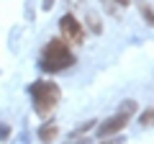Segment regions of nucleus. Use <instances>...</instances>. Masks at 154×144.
<instances>
[{
	"mask_svg": "<svg viewBox=\"0 0 154 144\" xmlns=\"http://www.w3.org/2000/svg\"><path fill=\"white\" fill-rule=\"evenodd\" d=\"M75 64V57H72V49L64 39H51L49 44L44 46V54H41V70L46 72H59L67 70V67Z\"/></svg>",
	"mask_w": 154,
	"mask_h": 144,
	"instance_id": "obj_1",
	"label": "nucleus"
},
{
	"mask_svg": "<svg viewBox=\"0 0 154 144\" xmlns=\"http://www.w3.org/2000/svg\"><path fill=\"white\" fill-rule=\"evenodd\" d=\"M31 98H33V108H36L38 116H49L59 105V85L51 83V80H38V83L31 85Z\"/></svg>",
	"mask_w": 154,
	"mask_h": 144,
	"instance_id": "obj_2",
	"label": "nucleus"
},
{
	"mask_svg": "<svg viewBox=\"0 0 154 144\" xmlns=\"http://www.w3.org/2000/svg\"><path fill=\"white\" fill-rule=\"evenodd\" d=\"M59 31H62V39L67 41V44H82L85 41V28L80 26V21H77L72 13H67V16L59 18Z\"/></svg>",
	"mask_w": 154,
	"mask_h": 144,
	"instance_id": "obj_3",
	"label": "nucleus"
},
{
	"mask_svg": "<svg viewBox=\"0 0 154 144\" xmlns=\"http://www.w3.org/2000/svg\"><path fill=\"white\" fill-rule=\"evenodd\" d=\"M128 118H131L128 113H116L113 118H105V121L98 126V136L100 139H108V136H113V134H118L128 124Z\"/></svg>",
	"mask_w": 154,
	"mask_h": 144,
	"instance_id": "obj_4",
	"label": "nucleus"
},
{
	"mask_svg": "<svg viewBox=\"0 0 154 144\" xmlns=\"http://www.w3.org/2000/svg\"><path fill=\"white\" fill-rule=\"evenodd\" d=\"M57 134H59V129H57V124H51V121H46L44 126L38 129V139H41L44 144L54 142V139H57Z\"/></svg>",
	"mask_w": 154,
	"mask_h": 144,
	"instance_id": "obj_5",
	"label": "nucleus"
},
{
	"mask_svg": "<svg viewBox=\"0 0 154 144\" xmlns=\"http://www.w3.org/2000/svg\"><path fill=\"white\" fill-rule=\"evenodd\" d=\"M139 13H141V18L149 23V26H154V11L149 3H139Z\"/></svg>",
	"mask_w": 154,
	"mask_h": 144,
	"instance_id": "obj_6",
	"label": "nucleus"
},
{
	"mask_svg": "<svg viewBox=\"0 0 154 144\" xmlns=\"http://www.w3.org/2000/svg\"><path fill=\"white\" fill-rule=\"evenodd\" d=\"M139 121H141V126H152V124H154V108H149V111H144Z\"/></svg>",
	"mask_w": 154,
	"mask_h": 144,
	"instance_id": "obj_7",
	"label": "nucleus"
},
{
	"mask_svg": "<svg viewBox=\"0 0 154 144\" xmlns=\"http://www.w3.org/2000/svg\"><path fill=\"white\" fill-rule=\"evenodd\" d=\"M134 111H136V100H126V103L121 105V113H128V116H131Z\"/></svg>",
	"mask_w": 154,
	"mask_h": 144,
	"instance_id": "obj_8",
	"label": "nucleus"
},
{
	"mask_svg": "<svg viewBox=\"0 0 154 144\" xmlns=\"http://www.w3.org/2000/svg\"><path fill=\"white\" fill-rule=\"evenodd\" d=\"M8 134H11V129H8V126H5V124H0V139H5V136H8Z\"/></svg>",
	"mask_w": 154,
	"mask_h": 144,
	"instance_id": "obj_9",
	"label": "nucleus"
},
{
	"mask_svg": "<svg viewBox=\"0 0 154 144\" xmlns=\"http://www.w3.org/2000/svg\"><path fill=\"white\" fill-rule=\"evenodd\" d=\"M113 3H118V5H123V8H126V5H131V0H113Z\"/></svg>",
	"mask_w": 154,
	"mask_h": 144,
	"instance_id": "obj_10",
	"label": "nucleus"
},
{
	"mask_svg": "<svg viewBox=\"0 0 154 144\" xmlns=\"http://www.w3.org/2000/svg\"><path fill=\"white\" fill-rule=\"evenodd\" d=\"M51 5H54V0H44V11H49Z\"/></svg>",
	"mask_w": 154,
	"mask_h": 144,
	"instance_id": "obj_11",
	"label": "nucleus"
}]
</instances>
